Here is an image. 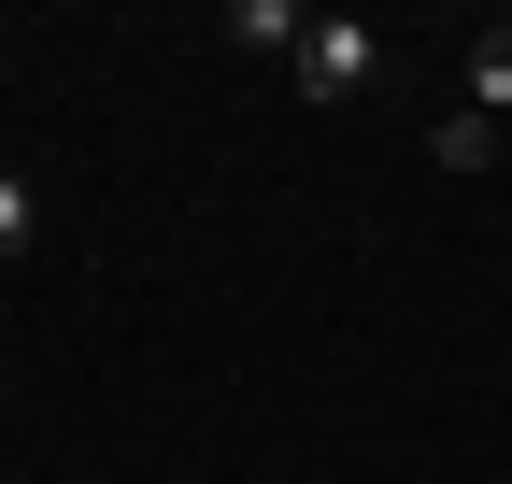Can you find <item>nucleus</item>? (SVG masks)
I'll return each mask as SVG.
<instances>
[{
  "label": "nucleus",
  "instance_id": "obj_4",
  "mask_svg": "<svg viewBox=\"0 0 512 484\" xmlns=\"http://www.w3.org/2000/svg\"><path fill=\"white\" fill-rule=\"evenodd\" d=\"M427 157H441V171H498L512 129H484V114H441V143H427Z\"/></svg>",
  "mask_w": 512,
  "mask_h": 484
},
{
  "label": "nucleus",
  "instance_id": "obj_5",
  "mask_svg": "<svg viewBox=\"0 0 512 484\" xmlns=\"http://www.w3.org/2000/svg\"><path fill=\"white\" fill-rule=\"evenodd\" d=\"M29 228H43V200H29V171H0V257H29Z\"/></svg>",
  "mask_w": 512,
  "mask_h": 484
},
{
  "label": "nucleus",
  "instance_id": "obj_3",
  "mask_svg": "<svg viewBox=\"0 0 512 484\" xmlns=\"http://www.w3.org/2000/svg\"><path fill=\"white\" fill-rule=\"evenodd\" d=\"M299 29H313L299 0H228V43H256V57H299Z\"/></svg>",
  "mask_w": 512,
  "mask_h": 484
},
{
  "label": "nucleus",
  "instance_id": "obj_2",
  "mask_svg": "<svg viewBox=\"0 0 512 484\" xmlns=\"http://www.w3.org/2000/svg\"><path fill=\"white\" fill-rule=\"evenodd\" d=\"M456 86H470L484 129H512V29H484V43H470V72H456Z\"/></svg>",
  "mask_w": 512,
  "mask_h": 484
},
{
  "label": "nucleus",
  "instance_id": "obj_1",
  "mask_svg": "<svg viewBox=\"0 0 512 484\" xmlns=\"http://www.w3.org/2000/svg\"><path fill=\"white\" fill-rule=\"evenodd\" d=\"M285 72H299V100H313V114H342V100H370V86H384V43H370V15H313Z\"/></svg>",
  "mask_w": 512,
  "mask_h": 484
}]
</instances>
